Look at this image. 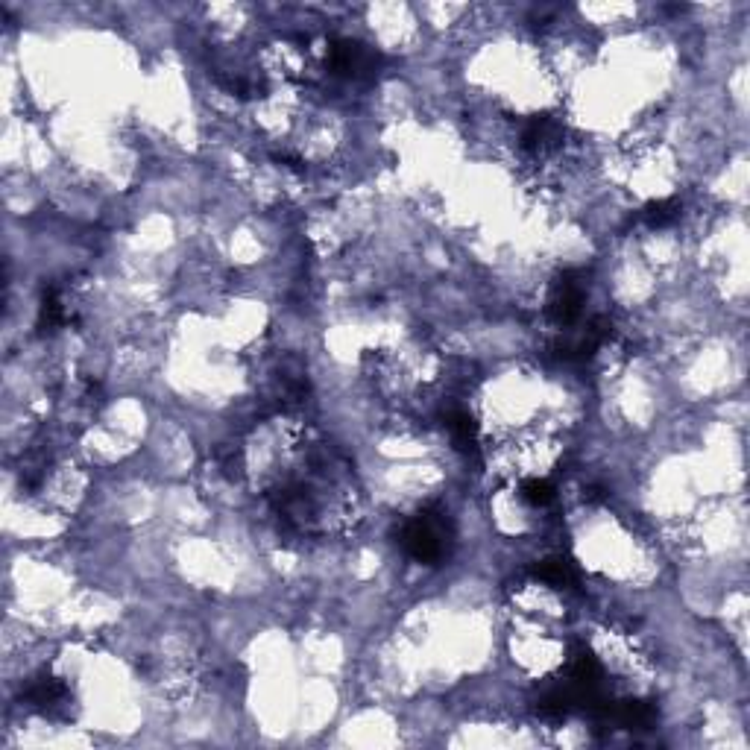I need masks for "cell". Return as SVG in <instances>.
<instances>
[{
    "instance_id": "obj_10",
    "label": "cell",
    "mask_w": 750,
    "mask_h": 750,
    "mask_svg": "<svg viewBox=\"0 0 750 750\" xmlns=\"http://www.w3.org/2000/svg\"><path fill=\"white\" fill-rule=\"evenodd\" d=\"M522 499L534 504V507H545V504L554 501V484L545 481V478H531V481L522 484Z\"/></svg>"
},
{
    "instance_id": "obj_6",
    "label": "cell",
    "mask_w": 750,
    "mask_h": 750,
    "mask_svg": "<svg viewBox=\"0 0 750 750\" xmlns=\"http://www.w3.org/2000/svg\"><path fill=\"white\" fill-rule=\"evenodd\" d=\"M534 578L542 581V584L560 586L563 589V586L578 584V569L566 557H551V560H542V563L534 566Z\"/></svg>"
},
{
    "instance_id": "obj_8",
    "label": "cell",
    "mask_w": 750,
    "mask_h": 750,
    "mask_svg": "<svg viewBox=\"0 0 750 750\" xmlns=\"http://www.w3.org/2000/svg\"><path fill=\"white\" fill-rule=\"evenodd\" d=\"M65 323H68V314H65V308H62L59 293H56V288H47L42 296V308H39V332H59Z\"/></svg>"
},
{
    "instance_id": "obj_7",
    "label": "cell",
    "mask_w": 750,
    "mask_h": 750,
    "mask_svg": "<svg viewBox=\"0 0 750 750\" xmlns=\"http://www.w3.org/2000/svg\"><path fill=\"white\" fill-rule=\"evenodd\" d=\"M446 428L455 440L460 452H475L478 449V422L469 411H452L446 417Z\"/></svg>"
},
{
    "instance_id": "obj_9",
    "label": "cell",
    "mask_w": 750,
    "mask_h": 750,
    "mask_svg": "<svg viewBox=\"0 0 750 750\" xmlns=\"http://www.w3.org/2000/svg\"><path fill=\"white\" fill-rule=\"evenodd\" d=\"M677 217H680V203L677 200H657V203H648L642 209V220L651 229H666Z\"/></svg>"
},
{
    "instance_id": "obj_5",
    "label": "cell",
    "mask_w": 750,
    "mask_h": 750,
    "mask_svg": "<svg viewBox=\"0 0 750 750\" xmlns=\"http://www.w3.org/2000/svg\"><path fill=\"white\" fill-rule=\"evenodd\" d=\"M24 704L30 709H36V712H42V715L59 718V715H65V709L71 704V692H68V686L62 680H56L50 674H42V677H36L27 686Z\"/></svg>"
},
{
    "instance_id": "obj_4",
    "label": "cell",
    "mask_w": 750,
    "mask_h": 750,
    "mask_svg": "<svg viewBox=\"0 0 750 750\" xmlns=\"http://www.w3.org/2000/svg\"><path fill=\"white\" fill-rule=\"evenodd\" d=\"M563 138H566V126L560 124L557 118L551 115H534L528 118L525 126H522V135H519V144L528 156H548L554 150L563 147Z\"/></svg>"
},
{
    "instance_id": "obj_1",
    "label": "cell",
    "mask_w": 750,
    "mask_h": 750,
    "mask_svg": "<svg viewBox=\"0 0 750 750\" xmlns=\"http://www.w3.org/2000/svg\"><path fill=\"white\" fill-rule=\"evenodd\" d=\"M399 542L408 557L425 566H440L449 557L452 525L443 510H422L411 522H405Z\"/></svg>"
},
{
    "instance_id": "obj_2",
    "label": "cell",
    "mask_w": 750,
    "mask_h": 750,
    "mask_svg": "<svg viewBox=\"0 0 750 750\" xmlns=\"http://www.w3.org/2000/svg\"><path fill=\"white\" fill-rule=\"evenodd\" d=\"M384 56L370 44L352 42V39H337L329 47V71L340 80L349 83H370L381 74Z\"/></svg>"
},
{
    "instance_id": "obj_3",
    "label": "cell",
    "mask_w": 750,
    "mask_h": 750,
    "mask_svg": "<svg viewBox=\"0 0 750 750\" xmlns=\"http://www.w3.org/2000/svg\"><path fill=\"white\" fill-rule=\"evenodd\" d=\"M586 302V285L584 276L578 270H566L554 279L551 285V293H548V305H545V314L551 323L557 326H572L581 311H584Z\"/></svg>"
}]
</instances>
